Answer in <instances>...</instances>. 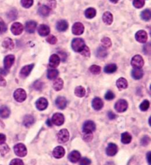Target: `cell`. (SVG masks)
Listing matches in <instances>:
<instances>
[{
    "instance_id": "59",
    "label": "cell",
    "mask_w": 151,
    "mask_h": 165,
    "mask_svg": "<svg viewBox=\"0 0 151 165\" xmlns=\"http://www.w3.org/2000/svg\"><path fill=\"white\" fill-rule=\"evenodd\" d=\"M147 161H148V164H151V161H150V157H151V153L149 152L147 153Z\"/></svg>"
},
{
    "instance_id": "54",
    "label": "cell",
    "mask_w": 151,
    "mask_h": 165,
    "mask_svg": "<svg viewBox=\"0 0 151 165\" xmlns=\"http://www.w3.org/2000/svg\"><path fill=\"white\" fill-rule=\"evenodd\" d=\"M59 54V55L60 56V59H61V60L63 62H65L66 60V59H67V55H66V53L64 52H59L58 53Z\"/></svg>"
},
{
    "instance_id": "40",
    "label": "cell",
    "mask_w": 151,
    "mask_h": 165,
    "mask_svg": "<svg viewBox=\"0 0 151 165\" xmlns=\"http://www.w3.org/2000/svg\"><path fill=\"white\" fill-rule=\"evenodd\" d=\"M140 110L142 111H147L150 107V102L148 100H144L142 102V104H140Z\"/></svg>"
},
{
    "instance_id": "24",
    "label": "cell",
    "mask_w": 151,
    "mask_h": 165,
    "mask_svg": "<svg viewBox=\"0 0 151 165\" xmlns=\"http://www.w3.org/2000/svg\"><path fill=\"white\" fill-rule=\"evenodd\" d=\"M57 30L60 32H63L66 31L69 28V25H68L67 22L65 20H60L57 23Z\"/></svg>"
},
{
    "instance_id": "37",
    "label": "cell",
    "mask_w": 151,
    "mask_h": 165,
    "mask_svg": "<svg viewBox=\"0 0 151 165\" xmlns=\"http://www.w3.org/2000/svg\"><path fill=\"white\" fill-rule=\"evenodd\" d=\"M142 19L144 21H149L151 19V11L149 9L143 10L141 13Z\"/></svg>"
},
{
    "instance_id": "8",
    "label": "cell",
    "mask_w": 151,
    "mask_h": 165,
    "mask_svg": "<svg viewBox=\"0 0 151 165\" xmlns=\"http://www.w3.org/2000/svg\"><path fill=\"white\" fill-rule=\"evenodd\" d=\"M52 124L57 125V126H60L64 123V116L60 113H55L52 116Z\"/></svg>"
},
{
    "instance_id": "13",
    "label": "cell",
    "mask_w": 151,
    "mask_h": 165,
    "mask_svg": "<svg viewBox=\"0 0 151 165\" xmlns=\"http://www.w3.org/2000/svg\"><path fill=\"white\" fill-rule=\"evenodd\" d=\"M36 107L38 110H44L48 106V101L45 98H40L36 101Z\"/></svg>"
},
{
    "instance_id": "51",
    "label": "cell",
    "mask_w": 151,
    "mask_h": 165,
    "mask_svg": "<svg viewBox=\"0 0 151 165\" xmlns=\"http://www.w3.org/2000/svg\"><path fill=\"white\" fill-rule=\"evenodd\" d=\"M93 139V135L92 133H84L83 135V140L85 142H89Z\"/></svg>"
},
{
    "instance_id": "7",
    "label": "cell",
    "mask_w": 151,
    "mask_h": 165,
    "mask_svg": "<svg viewBox=\"0 0 151 165\" xmlns=\"http://www.w3.org/2000/svg\"><path fill=\"white\" fill-rule=\"evenodd\" d=\"M96 130V125L92 121H86L83 126V131L84 133H92Z\"/></svg>"
},
{
    "instance_id": "23",
    "label": "cell",
    "mask_w": 151,
    "mask_h": 165,
    "mask_svg": "<svg viewBox=\"0 0 151 165\" xmlns=\"http://www.w3.org/2000/svg\"><path fill=\"white\" fill-rule=\"evenodd\" d=\"M131 74H132V77L134 79L138 80L142 78L143 75H144V72H143V70L141 68H134L132 70Z\"/></svg>"
},
{
    "instance_id": "30",
    "label": "cell",
    "mask_w": 151,
    "mask_h": 165,
    "mask_svg": "<svg viewBox=\"0 0 151 165\" xmlns=\"http://www.w3.org/2000/svg\"><path fill=\"white\" fill-rule=\"evenodd\" d=\"M2 46L4 47V48L8 50H12L13 48H14V42H13L11 39L10 38H6L2 42Z\"/></svg>"
},
{
    "instance_id": "20",
    "label": "cell",
    "mask_w": 151,
    "mask_h": 165,
    "mask_svg": "<svg viewBox=\"0 0 151 165\" xmlns=\"http://www.w3.org/2000/svg\"><path fill=\"white\" fill-rule=\"evenodd\" d=\"M92 107L95 110H99L103 107V101L99 98L96 97L92 101Z\"/></svg>"
},
{
    "instance_id": "15",
    "label": "cell",
    "mask_w": 151,
    "mask_h": 165,
    "mask_svg": "<svg viewBox=\"0 0 151 165\" xmlns=\"http://www.w3.org/2000/svg\"><path fill=\"white\" fill-rule=\"evenodd\" d=\"M15 62V56L13 55H8L5 56L4 59V66L6 70H9L11 67Z\"/></svg>"
},
{
    "instance_id": "32",
    "label": "cell",
    "mask_w": 151,
    "mask_h": 165,
    "mask_svg": "<svg viewBox=\"0 0 151 165\" xmlns=\"http://www.w3.org/2000/svg\"><path fill=\"white\" fill-rule=\"evenodd\" d=\"M132 140V136L129 133H123L121 136V141L123 144H129Z\"/></svg>"
},
{
    "instance_id": "35",
    "label": "cell",
    "mask_w": 151,
    "mask_h": 165,
    "mask_svg": "<svg viewBox=\"0 0 151 165\" xmlns=\"http://www.w3.org/2000/svg\"><path fill=\"white\" fill-rule=\"evenodd\" d=\"M85 16L88 19H92L96 16V10L93 7H89V8L86 9L85 11Z\"/></svg>"
},
{
    "instance_id": "25",
    "label": "cell",
    "mask_w": 151,
    "mask_h": 165,
    "mask_svg": "<svg viewBox=\"0 0 151 165\" xmlns=\"http://www.w3.org/2000/svg\"><path fill=\"white\" fill-rule=\"evenodd\" d=\"M102 20H103L104 23L106 25H111V23L113 22V15L110 12H105L102 16Z\"/></svg>"
},
{
    "instance_id": "57",
    "label": "cell",
    "mask_w": 151,
    "mask_h": 165,
    "mask_svg": "<svg viewBox=\"0 0 151 165\" xmlns=\"http://www.w3.org/2000/svg\"><path fill=\"white\" fill-rule=\"evenodd\" d=\"M0 86L1 87H4L6 86V81L1 75H0Z\"/></svg>"
},
{
    "instance_id": "9",
    "label": "cell",
    "mask_w": 151,
    "mask_h": 165,
    "mask_svg": "<svg viewBox=\"0 0 151 165\" xmlns=\"http://www.w3.org/2000/svg\"><path fill=\"white\" fill-rule=\"evenodd\" d=\"M23 25L20 23V22H15L12 25L11 28V32L14 35H20L21 33L23 31Z\"/></svg>"
},
{
    "instance_id": "36",
    "label": "cell",
    "mask_w": 151,
    "mask_h": 165,
    "mask_svg": "<svg viewBox=\"0 0 151 165\" xmlns=\"http://www.w3.org/2000/svg\"><path fill=\"white\" fill-rule=\"evenodd\" d=\"M117 69V67L115 64H110L108 65L105 67L104 68V71L106 73H113L115 72Z\"/></svg>"
},
{
    "instance_id": "43",
    "label": "cell",
    "mask_w": 151,
    "mask_h": 165,
    "mask_svg": "<svg viewBox=\"0 0 151 165\" xmlns=\"http://www.w3.org/2000/svg\"><path fill=\"white\" fill-rule=\"evenodd\" d=\"M133 4L136 8H142L144 4V0H134Z\"/></svg>"
},
{
    "instance_id": "50",
    "label": "cell",
    "mask_w": 151,
    "mask_h": 165,
    "mask_svg": "<svg viewBox=\"0 0 151 165\" xmlns=\"http://www.w3.org/2000/svg\"><path fill=\"white\" fill-rule=\"evenodd\" d=\"M10 165H24V162L22 160L19 158H15L10 161Z\"/></svg>"
},
{
    "instance_id": "21",
    "label": "cell",
    "mask_w": 151,
    "mask_h": 165,
    "mask_svg": "<svg viewBox=\"0 0 151 165\" xmlns=\"http://www.w3.org/2000/svg\"><path fill=\"white\" fill-rule=\"evenodd\" d=\"M37 27V24L34 21H29L25 24V30L28 33H33L35 32Z\"/></svg>"
},
{
    "instance_id": "28",
    "label": "cell",
    "mask_w": 151,
    "mask_h": 165,
    "mask_svg": "<svg viewBox=\"0 0 151 165\" xmlns=\"http://www.w3.org/2000/svg\"><path fill=\"white\" fill-rule=\"evenodd\" d=\"M10 114V110L6 106H3V107H0V117L2 119H7L9 117Z\"/></svg>"
},
{
    "instance_id": "46",
    "label": "cell",
    "mask_w": 151,
    "mask_h": 165,
    "mask_svg": "<svg viewBox=\"0 0 151 165\" xmlns=\"http://www.w3.org/2000/svg\"><path fill=\"white\" fill-rule=\"evenodd\" d=\"M81 54H82L83 56H86V57H89L90 56V51H89V48H88L87 46H85L84 47L83 49L81 51Z\"/></svg>"
},
{
    "instance_id": "17",
    "label": "cell",
    "mask_w": 151,
    "mask_h": 165,
    "mask_svg": "<svg viewBox=\"0 0 151 165\" xmlns=\"http://www.w3.org/2000/svg\"><path fill=\"white\" fill-rule=\"evenodd\" d=\"M52 154H53V156L55 157V158H61L62 157L64 156L65 155L64 148L60 146L57 147H55V149L53 150Z\"/></svg>"
},
{
    "instance_id": "48",
    "label": "cell",
    "mask_w": 151,
    "mask_h": 165,
    "mask_svg": "<svg viewBox=\"0 0 151 165\" xmlns=\"http://www.w3.org/2000/svg\"><path fill=\"white\" fill-rule=\"evenodd\" d=\"M43 86H44L43 83L40 81H36V82L34 83V84H33V87H34V88L37 90H41L42 87H43Z\"/></svg>"
},
{
    "instance_id": "55",
    "label": "cell",
    "mask_w": 151,
    "mask_h": 165,
    "mask_svg": "<svg viewBox=\"0 0 151 165\" xmlns=\"http://www.w3.org/2000/svg\"><path fill=\"white\" fill-rule=\"evenodd\" d=\"M5 141H6V136H5V135L1 134V133H0V145L3 144H4Z\"/></svg>"
},
{
    "instance_id": "39",
    "label": "cell",
    "mask_w": 151,
    "mask_h": 165,
    "mask_svg": "<svg viewBox=\"0 0 151 165\" xmlns=\"http://www.w3.org/2000/svg\"><path fill=\"white\" fill-rule=\"evenodd\" d=\"M101 43H102V48H108L111 46V41L109 38L105 37L101 40Z\"/></svg>"
},
{
    "instance_id": "34",
    "label": "cell",
    "mask_w": 151,
    "mask_h": 165,
    "mask_svg": "<svg viewBox=\"0 0 151 165\" xmlns=\"http://www.w3.org/2000/svg\"><path fill=\"white\" fill-rule=\"evenodd\" d=\"M75 94L78 97L82 98L83 97L86 95V90L84 87H83L82 86H78L75 88Z\"/></svg>"
},
{
    "instance_id": "29",
    "label": "cell",
    "mask_w": 151,
    "mask_h": 165,
    "mask_svg": "<svg viewBox=\"0 0 151 165\" xmlns=\"http://www.w3.org/2000/svg\"><path fill=\"white\" fill-rule=\"evenodd\" d=\"M58 71L55 68H51V69L48 70V72H47V77L50 80H54V79H56L57 77L58 76Z\"/></svg>"
},
{
    "instance_id": "53",
    "label": "cell",
    "mask_w": 151,
    "mask_h": 165,
    "mask_svg": "<svg viewBox=\"0 0 151 165\" xmlns=\"http://www.w3.org/2000/svg\"><path fill=\"white\" fill-rule=\"evenodd\" d=\"M1 30L2 32H4V31H6V30H7V27H6L4 22L0 19V31H1Z\"/></svg>"
},
{
    "instance_id": "18",
    "label": "cell",
    "mask_w": 151,
    "mask_h": 165,
    "mask_svg": "<svg viewBox=\"0 0 151 165\" xmlns=\"http://www.w3.org/2000/svg\"><path fill=\"white\" fill-rule=\"evenodd\" d=\"M68 158L72 163H76L81 159V153L78 151L74 150L69 153Z\"/></svg>"
},
{
    "instance_id": "3",
    "label": "cell",
    "mask_w": 151,
    "mask_h": 165,
    "mask_svg": "<svg viewBox=\"0 0 151 165\" xmlns=\"http://www.w3.org/2000/svg\"><path fill=\"white\" fill-rule=\"evenodd\" d=\"M13 96H14V99L16 101H19V102H22L26 99L27 93L24 89L19 88L15 90Z\"/></svg>"
},
{
    "instance_id": "52",
    "label": "cell",
    "mask_w": 151,
    "mask_h": 165,
    "mask_svg": "<svg viewBox=\"0 0 151 165\" xmlns=\"http://www.w3.org/2000/svg\"><path fill=\"white\" fill-rule=\"evenodd\" d=\"M47 6L50 9L55 8L56 6V1L55 0H47Z\"/></svg>"
},
{
    "instance_id": "22",
    "label": "cell",
    "mask_w": 151,
    "mask_h": 165,
    "mask_svg": "<svg viewBox=\"0 0 151 165\" xmlns=\"http://www.w3.org/2000/svg\"><path fill=\"white\" fill-rule=\"evenodd\" d=\"M55 104L58 107V108L60 109V110H63V109L66 108V104H67V101H66V99L64 97L59 96V97L57 98L56 101H55Z\"/></svg>"
},
{
    "instance_id": "19",
    "label": "cell",
    "mask_w": 151,
    "mask_h": 165,
    "mask_svg": "<svg viewBox=\"0 0 151 165\" xmlns=\"http://www.w3.org/2000/svg\"><path fill=\"white\" fill-rule=\"evenodd\" d=\"M38 34L40 35V36H46L49 34L50 29H49V28L47 25H39V27L38 28Z\"/></svg>"
},
{
    "instance_id": "60",
    "label": "cell",
    "mask_w": 151,
    "mask_h": 165,
    "mask_svg": "<svg viewBox=\"0 0 151 165\" xmlns=\"http://www.w3.org/2000/svg\"><path fill=\"white\" fill-rule=\"evenodd\" d=\"M46 125H47L49 127H52V120H50V119H48V120L46 121Z\"/></svg>"
},
{
    "instance_id": "49",
    "label": "cell",
    "mask_w": 151,
    "mask_h": 165,
    "mask_svg": "<svg viewBox=\"0 0 151 165\" xmlns=\"http://www.w3.org/2000/svg\"><path fill=\"white\" fill-rule=\"evenodd\" d=\"M91 161L88 158H83L80 161V165H91Z\"/></svg>"
},
{
    "instance_id": "10",
    "label": "cell",
    "mask_w": 151,
    "mask_h": 165,
    "mask_svg": "<svg viewBox=\"0 0 151 165\" xmlns=\"http://www.w3.org/2000/svg\"><path fill=\"white\" fill-rule=\"evenodd\" d=\"M118 152V147L117 145L114 143L108 144V147L106 148V153L109 156H114Z\"/></svg>"
},
{
    "instance_id": "31",
    "label": "cell",
    "mask_w": 151,
    "mask_h": 165,
    "mask_svg": "<svg viewBox=\"0 0 151 165\" xmlns=\"http://www.w3.org/2000/svg\"><path fill=\"white\" fill-rule=\"evenodd\" d=\"M117 86L120 90H123L128 87V81L125 78H120L117 81Z\"/></svg>"
},
{
    "instance_id": "26",
    "label": "cell",
    "mask_w": 151,
    "mask_h": 165,
    "mask_svg": "<svg viewBox=\"0 0 151 165\" xmlns=\"http://www.w3.org/2000/svg\"><path fill=\"white\" fill-rule=\"evenodd\" d=\"M51 12V9L46 5H41L38 9V13L42 16H49Z\"/></svg>"
},
{
    "instance_id": "27",
    "label": "cell",
    "mask_w": 151,
    "mask_h": 165,
    "mask_svg": "<svg viewBox=\"0 0 151 165\" xmlns=\"http://www.w3.org/2000/svg\"><path fill=\"white\" fill-rule=\"evenodd\" d=\"M34 118H33L31 115H28V116H26L24 118L23 124L25 127H27V128H30V127H31L32 125L34 124Z\"/></svg>"
},
{
    "instance_id": "11",
    "label": "cell",
    "mask_w": 151,
    "mask_h": 165,
    "mask_svg": "<svg viewBox=\"0 0 151 165\" xmlns=\"http://www.w3.org/2000/svg\"><path fill=\"white\" fill-rule=\"evenodd\" d=\"M84 31V26L81 22H76L72 26V33L75 35H81Z\"/></svg>"
},
{
    "instance_id": "45",
    "label": "cell",
    "mask_w": 151,
    "mask_h": 165,
    "mask_svg": "<svg viewBox=\"0 0 151 165\" xmlns=\"http://www.w3.org/2000/svg\"><path fill=\"white\" fill-rule=\"evenodd\" d=\"M150 137L147 136H145L142 139L141 144L142 146H147V145L149 144V143H150Z\"/></svg>"
},
{
    "instance_id": "38",
    "label": "cell",
    "mask_w": 151,
    "mask_h": 165,
    "mask_svg": "<svg viewBox=\"0 0 151 165\" xmlns=\"http://www.w3.org/2000/svg\"><path fill=\"white\" fill-rule=\"evenodd\" d=\"M107 55H108V52L105 48L100 47L97 50V56L99 58H105L107 56Z\"/></svg>"
},
{
    "instance_id": "42",
    "label": "cell",
    "mask_w": 151,
    "mask_h": 165,
    "mask_svg": "<svg viewBox=\"0 0 151 165\" xmlns=\"http://www.w3.org/2000/svg\"><path fill=\"white\" fill-rule=\"evenodd\" d=\"M21 4L25 8H29L33 4V0H21Z\"/></svg>"
},
{
    "instance_id": "12",
    "label": "cell",
    "mask_w": 151,
    "mask_h": 165,
    "mask_svg": "<svg viewBox=\"0 0 151 165\" xmlns=\"http://www.w3.org/2000/svg\"><path fill=\"white\" fill-rule=\"evenodd\" d=\"M60 59L59 56L57 55V54H53L50 56L49 58V65L51 68H55L57 67L60 64Z\"/></svg>"
},
{
    "instance_id": "1",
    "label": "cell",
    "mask_w": 151,
    "mask_h": 165,
    "mask_svg": "<svg viewBox=\"0 0 151 165\" xmlns=\"http://www.w3.org/2000/svg\"><path fill=\"white\" fill-rule=\"evenodd\" d=\"M85 46V42H84V40L83 39L76 38V39H74L72 40V48L73 49V51H75V52L81 53V51L83 49Z\"/></svg>"
},
{
    "instance_id": "44",
    "label": "cell",
    "mask_w": 151,
    "mask_h": 165,
    "mask_svg": "<svg viewBox=\"0 0 151 165\" xmlns=\"http://www.w3.org/2000/svg\"><path fill=\"white\" fill-rule=\"evenodd\" d=\"M46 42L48 43L51 44V45H55L57 42V38L55 36H53V35H50V36H49L46 38Z\"/></svg>"
},
{
    "instance_id": "56",
    "label": "cell",
    "mask_w": 151,
    "mask_h": 165,
    "mask_svg": "<svg viewBox=\"0 0 151 165\" xmlns=\"http://www.w3.org/2000/svg\"><path fill=\"white\" fill-rule=\"evenodd\" d=\"M108 117L111 120H114V119H116V117H117V116H116V115L114 114L113 112H108Z\"/></svg>"
},
{
    "instance_id": "16",
    "label": "cell",
    "mask_w": 151,
    "mask_h": 165,
    "mask_svg": "<svg viewBox=\"0 0 151 165\" xmlns=\"http://www.w3.org/2000/svg\"><path fill=\"white\" fill-rule=\"evenodd\" d=\"M33 67H34V65L33 64L23 67L20 71V76L22 77V78H26L27 76H28L30 73H31Z\"/></svg>"
},
{
    "instance_id": "33",
    "label": "cell",
    "mask_w": 151,
    "mask_h": 165,
    "mask_svg": "<svg viewBox=\"0 0 151 165\" xmlns=\"http://www.w3.org/2000/svg\"><path fill=\"white\" fill-rule=\"evenodd\" d=\"M63 87V81L61 78H56L53 83V88L56 91H59Z\"/></svg>"
},
{
    "instance_id": "61",
    "label": "cell",
    "mask_w": 151,
    "mask_h": 165,
    "mask_svg": "<svg viewBox=\"0 0 151 165\" xmlns=\"http://www.w3.org/2000/svg\"><path fill=\"white\" fill-rule=\"evenodd\" d=\"M110 1H111L112 3H117L119 0H110Z\"/></svg>"
},
{
    "instance_id": "58",
    "label": "cell",
    "mask_w": 151,
    "mask_h": 165,
    "mask_svg": "<svg viewBox=\"0 0 151 165\" xmlns=\"http://www.w3.org/2000/svg\"><path fill=\"white\" fill-rule=\"evenodd\" d=\"M7 73H8V70H6L5 68L0 70V74H1V75H7Z\"/></svg>"
},
{
    "instance_id": "14",
    "label": "cell",
    "mask_w": 151,
    "mask_h": 165,
    "mask_svg": "<svg viewBox=\"0 0 151 165\" xmlns=\"http://www.w3.org/2000/svg\"><path fill=\"white\" fill-rule=\"evenodd\" d=\"M136 39L140 43H145L147 40V34L144 31H138L135 35Z\"/></svg>"
},
{
    "instance_id": "6",
    "label": "cell",
    "mask_w": 151,
    "mask_h": 165,
    "mask_svg": "<svg viewBox=\"0 0 151 165\" xmlns=\"http://www.w3.org/2000/svg\"><path fill=\"white\" fill-rule=\"evenodd\" d=\"M131 65L134 68H142L144 65V59L139 55H136L131 60Z\"/></svg>"
},
{
    "instance_id": "47",
    "label": "cell",
    "mask_w": 151,
    "mask_h": 165,
    "mask_svg": "<svg viewBox=\"0 0 151 165\" xmlns=\"http://www.w3.org/2000/svg\"><path fill=\"white\" fill-rule=\"evenodd\" d=\"M115 98V94L112 91H108L105 95V99L106 100H112Z\"/></svg>"
},
{
    "instance_id": "5",
    "label": "cell",
    "mask_w": 151,
    "mask_h": 165,
    "mask_svg": "<svg viewBox=\"0 0 151 165\" xmlns=\"http://www.w3.org/2000/svg\"><path fill=\"white\" fill-rule=\"evenodd\" d=\"M58 141L60 143H66V142L69 141V131L66 129L60 130L57 135Z\"/></svg>"
},
{
    "instance_id": "41",
    "label": "cell",
    "mask_w": 151,
    "mask_h": 165,
    "mask_svg": "<svg viewBox=\"0 0 151 165\" xmlns=\"http://www.w3.org/2000/svg\"><path fill=\"white\" fill-rule=\"evenodd\" d=\"M89 70L92 74H94V75H97V74H99V73H100L101 67L99 66L95 65H94L90 67Z\"/></svg>"
},
{
    "instance_id": "2",
    "label": "cell",
    "mask_w": 151,
    "mask_h": 165,
    "mask_svg": "<svg viewBox=\"0 0 151 165\" xmlns=\"http://www.w3.org/2000/svg\"><path fill=\"white\" fill-rule=\"evenodd\" d=\"M14 152L16 155L19 157H25L28 153V150L25 147V144H17L14 146Z\"/></svg>"
},
{
    "instance_id": "4",
    "label": "cell",
    "mask_w": 151,
    "mask_h": 165,
    "mask_svg": "<svg viewBox=\"0 0 151 165\" xmlns=\"http://www.w3.org/2000/svg\"><path fill=\"white\" fill-rule=\"evenodd\" d=\"M128 104L126 100L125 99H120L117 101V103L115 104V107L116 110H117L118 113H123V112L126 111V110L128 109Z\"/></svg>"
}]
</instances>
